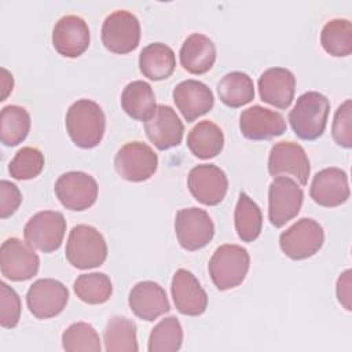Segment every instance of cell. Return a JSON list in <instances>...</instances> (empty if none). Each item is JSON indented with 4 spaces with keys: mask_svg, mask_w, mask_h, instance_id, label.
Wrapping results in <instances>:
<instances>
[{
    "mask_svg": "<svg viewBox=\"0 0 352 352\" xmlns=\"http://www.w3.org/2000/svg\"><path fill=\"white\" fill-rule=\"evenodd\" d=\"M187 146L195 157L209 160L221 153L224 147V133L219 125L204 120L188 132Z\"/></svg>",
    "mask_w": 352,
    "mask_h": 352,
    "instance_id": "obj_27",
    "label": "cell"
},
{
    "mask_svg": "<svg viewBox=\"0 0 352 352\" xmlns=\"http://www.w3.org/2000/svg\"><path fill=\"white\" fill-rule=\"evenodd\" d=\"M239 129L249 140H268L286 132V121L280 113L254 104L241 113Z\"/></svg>",
    "mask_w": 352,
    "mask_h": 352,
    "instance_id": "obj_17",
    "label": "cell"
},
{
    "mask_svg": "<svg viewBox=\"0 0 352 352\" xmlns=\"http://www.w3.org/2000/svg\"><path fill=\"white\" fill-rule=\"evenodd\" d=\"M220 100L232 109L248 104L254 98V85L249 74L243 72H230L217 82Z\"/></svg>",
    "mask_w": 352,
    "mask_h": 352,
    "instance_id": "obj_28",
    "label": "cell"
},
{
    "mask_svg": "<svg viewBox=\"0 0 352 352\" xmlns=\"http://www.w3.org/2000/svg\"><path fill=\"white\" fill-rule=\"evenodd\" d=\"M304 192L301 187L287 176H278L268 188V219L279 228L294 219L302 205Z\"/></svg>",
    "mask_w": 352,
    "mask_h": 352,
    "instance_id": "obj_7",
    "label": "cell"
},
{
    "mask_svg": "<svg viewBox=\"0 0 352 352\" xmlns=\"http://www.w3.org/2000/svg\"><path fill=\"white\" fill-rule=\"evenodd\" d=\"M331 135L334 142L344 147H352V100L346 99L342 104L338 106L334 114Z\"/></svg>",
    "mask_w": 352,
    "mask_h": 352,
    "instance_id": "obj_37",
    "label": "cell"
},
{
    "mask_svg": "<svg viewBox=\"0 0 352 352\" xmlns=\"http://www.w3.org/2000/svg\"><path fill=\"white\" fill-rule=\"evenodd\" d=\"M30 131V116L18 104H8L0 114V140L4 146L14 147L22 143Z\"/></svg>",
    "mask_w": 352,
    "mask_h": 352,
    "instance_id": "obj_30",
    "label": "cell"
},
{
    "mask_svg": "<svg viewBox=\"0 0 352 352\" xmlns=\"http://www.w3.org/2000/svg\"><path fill=\"white\" fill-rule=\"evenodd\" d=\"M176 67V56L173 50L164 43H151L139 54L140 73L153 80L160 81L170 77Z\"/></svg>",
    "mask_w": 352,
    "mask_h": 352,
    "instance_id": "obj_25",
    "label": "cell"
},
{
    "mask_svg": "<svg viewBox=\"0 0 352 352\" xmlns=\"http://www.w3.org/2000/svg\"><path fill=\"white\" fill-rule=\"evenodd\" d=\"M76 296L92 305L106 302L113 294V285L110 278L103 272H89L77 276L73 285Z\"/></svg>",
    "mask_w": 352,
    "mask_h": 352,
    "instance_id": "obj_33",
    "label": "cell"
},
{
    "mask_svg": "<svg viewBox=\"0 0 352 352\" xmlns=\"http://www.w3.org/2000/svg\"><path fill=\"white\" fill-rule=\"evenodd\" d=\"M323 50L333 56H348L352 52V23L349 19L334 18L320 32Z\"/></svg>",
    "mask_w": 352,
    "mask_h": 352,
    "instance_id": "obj_32",
    "label": "cell"
},
{
    "mask_svg": "<svg viewBox=\"0 0 352 352\" xmlns=\"http://www.w3.org/2000/svg\"><path fill=\"white\" fill-rule=\"evenodd\" d=\"M40 267V258L29 242L8 238L0 248L1 275L14 282L32 279Z\"/></svg>",
    "mask_w": 352,
    "mask_h": 352,
    "instance_id": "obj_10",
    "label": "cell"
},
{
    "mask_svg": "<svg viewBox=\"0 0 352 352\" xmlns=\"http://www.w3.org/2000/svg\"><path fill=\"white\" fill-rule=\"evenodd\" d=\"M67 301V287L52 278L37 279L30 285L26 293L28 308L37 319H50L59 315Z\"/></svg>",
    "mask_w": 352,
    "mask_h": 352,
    "instance_id": "obj_13",
    "label": "cell"
},
{
    "mask_svg": "<svg viewBox=\"0 0 352 352\" xmlns=\"http://www.w3.org/2000/svg\"><path fill=\"white\" fill-rule=\"evenodd\" d=\"M309 195L314 202L320 206H340L349 198V184L346 173L336 166L319 170L312 179Z\"/></svg>",
    "mask_w": 352,
    "mask_h": 352,
    "instance_id": "obj_20",
    "label": "cell"
},
{
    "mask_svg": "<svg viewBox=\"0 0 352 352\" xmlns=\"http://www.w3.org/2000/svg\"><path fill=\"white\" fill-rule=\"evenodd\" d=\"M187 186L191 195L208 206L219 205L228 190V179L223 169L213 164H201L194 166L187 177Z\"/></svg>",
    "mask_w": 352,
    "mask_h": 352,
    "instance_id": "obj_14",
    "label": "cell"
},
{
    "mask_svg": "<svg viewBox=\"0 0 352 352\" xmlns=\"http://www.w3.org/2000/svg\"><path fill=\"white\" fill-rule=\"evenodd\" d=\"M172 95L176 107L187 122H192L206 114L214 104L212 89L198 80H184L179 82Z\"/></svg>",
    "mask_w": 352,
    "mask_h": 352,
    "instance_id": "obj_22",
    "label": "cell"
},
{
    "mask_svg": "<svg viewBox=\"0 0 352 352\" xmlns=\"http://www.w3.org/2000/svg\"><path fill=\"white\" fill-rule=\"evenodd\" d=\"M52 45L58 54L66 58L82 55L89 45V28L78 15H63L52 30Z\"/></svg>",
    "mask_w": 352,
    "mask_h": 352,
    "instance_id": "obj_16",
    "label": "cell"
},
{
    "mask_svg": "<svg viewBox=\"0 0 352 352\" xmlns=\"http://www.w3.org/2000/svg\"><path fill=\"white\" fill-rule=\"evenodd\" d=\"M62 346L67 352H100L99 334L87 322L72 323L62 333Z\"/></svg>",
    "mask_w": 352,
    "mask_h": 352,
    "instance_id": "obj_35",
    "label": "cell"
},
{
    "mask_svg": "<svg viewBox=\"0 0 352 352\" xmlns=\"http://www.w3.org/2000/svg\"><path fill=\"white\" fill-rule=\"evenodd\" d=\"M144 131L157 148L168 150L182 143L184 125L170 106L157 104L154 114L144 121Z\"/></svg>",
    "mask_w": 352,
    "mask_h": 352,
    "instance_id": "obj_19",
    "label": "cell"
},
{
    "mask_svg": "<svg viewBox=\"0 0 352 352\" xmlns=\"http://www.w3.org/2000/svg\"><path fill=\"white\" fill-rule=\"evenodd\" d=\"M324 242L322 226L309 217H302L279 236L282 252L292 260H304L320 250Z\"/></svg>",
    "mask_w": 352,
    "mask_h": 352,
    "instance_id": "obj_5",
    "label": "cell"
},
{
    "mask_svg": "<svg viewBox=\"0 0 352 352\" xmlns=\"http://www.w3.org/2000/svg\"><path fill=\"white\" fill-rule=\"evenodd\" d=\"M183 342V329L176 316L161 319L148 337V352H176Z\"/></svg>",
    "mask_w": 352,
    "mask_h": 352,
    "instance_id": "obj_34",
    "label": "cell"
},
{
    "mask_svg": "<svg viewBox=\"0 0 352 352\" xmlns=\"http://www.w3.org/2000/svg\"><path fill=\"white\" fill-rule=\"evenodd\" d=\"M128 304L139 319L147 322L155 320L170 309L165 290L153 280L138 282L129 292Z\"/></svg>",
    "mask_w": 352,
    "mask_h": 352,
    "instance_id": "obj_21",
    "label": "cell"
},
{
    "mask_svg": "<svg viewBox=\"0 0 352 352\" xmlns=\"http://www.w3.org/2000/svg\"><path fill=\"white\" fill-rule=\"evenodd\" d=\"M122 110L138 121H147L155 111V95L151 85L143 80H135L122 89Z\"/></svg>",
    "mask_w": 352,
    "mask_h": 352,
    "instance_id": "obj_26",
    "label": "cell"
},
{
    "mask_svg": "<svg viewBox=\"0 0 352 352\" xmlns=\"http://www.w3.org/2000/svg\"><path fill=\"white\" fill-rule=\"evenodd\" d=\"M177 311L187 316H199L206 311L208 294L192 272L180 268L173 274L170 285Z\"/></svg>",
    "mask_w": 352,
    "mask_h": 352,
    "instance_id": "obj_18",
    "label": "cell"
},
{
    "mask_svg": "<svg viewBox=\"0 0 352 352\" xmlns=\"http://www.w3.org/2000/svg\"><path fill=\"white\" fill-rule=\"evenodd\" d=\"M329 111V99L318 91H308L297 98L289 113V122L300 139L315 140L326 129Z\"/></svg>",
    "mask_w": 352,
    "mask_h": 352,
    "instance_id": "obj_2",
    "label": "cell"
},
{
    "mask_svg": "<svg viewBox=\"0 0 352 352\" xmlns=\"http://www.w3.org/2000/svg\"><path fill=\"white\" fill-rule=\"evenodd\" d=\"M66 131L81 148L96 147L104 135L106 117L102 107L91 99H78L66 113Z\"/></svg>",
    "mask_w": 352,
    "mask_h": 352,
    "instance_id": "obj_1",
    "label": "cell"
},
{
    "mask_svg": "<svg viewBox=\"0 0 352 352\" xmlns=\"http://www.w3.org/2000/svg\"><path fill=\"white\" fill-rule=\"evenodd\" d=\"M22 202V194L16 184L1 180L0 182V217L7 219L16 212Z\"/></svg>",
    "mask_w": 352,
    "mask_h": 352,
    "instance_id": "obj_39",
    "label": "cell"
},
{
    "mask_svg": "<svg viewBox=\"0 0 352 352\" xmlns=\"http://www.w3.org/2000/svg\"><path fill=\"white\" fill-rule=\"evenodd\" d=\"M268 172L271 176L292 175L302 186L308 183L311 166L305 150L294 142H279L271 147L268 155Z\"/></svg>",
    "mask_w": 352,
    "mask_h": 352,
    "instance_id": "obj_15",
    "label": "cell"
},
{
    "mask_svg": "<svg viewBox=\"0 0 352 352\" xmlns=\"http://www.w3.org/2000/svg\"><path fill=\"white\" fill-rule=\"evenodd\" d=\"M261 100L278 109H287L294 98L296 77L286 67H270L258 77Z\"/></svg>",
    "mask_w": 352,
    "mask_h": 352,
    "instance_id": "obj_23",
    "label": "cell"
},
{
    "mask_svg": "<svg viewBox=\"0 0 352 352\" xmlns=\"http://www.w3.org/2000/svg\"><path fill=\"white\" fill-rule=\"evenodd\" d=\"M55 194L59 202L70 210H85L91 208L98 198L96 180L81 170H70L60 175L55 183Z\"/></svg>",
    "mask_w": 352,
    "mask_h": 352,
    "instance_id": "obj_11",
    "label": "cell"
},
{
    "mask_svg": "<svg viewBox=\"0 0 352 352\" xmlns=\"http://www.w3.org/2000/svg\"><path fill=\"white\" fill-rule=\"evenodd\" d=\"M66 232V220L60 212L41 210L33 214L23 228L26 242L33 248L51 253L60 248Z\"/></svg>",
    "mask_w": 352,
    "mask_h": 352,
    "instance_id": "obj_9",
    "label": "cell"
},
{
    "mask_svg": "<svg viewBox=\"0 0 352 352\" xmlns=\"http://www.w3.org/2000/svg\"><path fill=\"white\" fill-rule=\"evenodd\" d=\"M21 319V298L6 282L0 283V324L14 329Z\"/></svg>",
    "mask_w": 352,
    "mask_h": 352,
    "instance_id": "obj_38",
    "label": "cell"
},
{
    "mask_svg": "<svg viewBox=\"0 0 352 352\" xmlns=\"http://www.w3.org/2000/svg\"><path fill=\"white\" fill-rule=\"evenodd\" d=\"M351 270H345L337 279V286H336V293L338 302L346 309L351 311V298H352V279H351Z\"/></svg>",
    "mask_w": 352,
    "mask_h": 352,
    "instance_id": "obj_40",
    "label": "cell"
},
{
    "mask_svg": "<svg viewBox=\"0 0 352 352\" xmlns=\"http://www.w3.org/2000/svg\"><path fill=\"white\" fill-rule=\"evenodd\" d=\"M103 342L107 352L139 351L135 322L125 316H111L103 331Z\"/></svg>",
    "mask_w": 352,
    "mask_h": 352,
    "instance_id": "obj_29",
    "label": "cell"
},
{
    "mask_svg": "<svg viewBox=\"0 0 352 352\" xmlns=\"http://www.w3.org/2000/svg\"><path fill=\"white\" fill-rule=\"evenodd\" d=\"M249 265L250 256L245 248L226 243L219 246L212 254L208 271L213 285L219 290H230L245 280Z\"/></svg>",
    "mask_w": 352,
    "mask_h": 352,
    "instance_id": "obj_3",
    "label": "cell"
},
{
    "mask_svg": "<svg viewBox=\"0 0 352 352\" xmlns=\"http://www.w3.org/2000/svg\"><path fill=\"white\" fill-rule=\"evenodd\" d=\"M100 37L103 45L110 52L128 54L140 41L139 19L126 10H116L104 18Z\"/></svg>",
    "mask_w": 352,
    "mask_h": 352,
    "instance_id": "obj_6",
    "label": "cell"
},
{
    "mask_svg": "<svg viewBox=\"0 0 352 352\" xmlns=\"http://www.w3.org/2000/svg\"><path fill=\"white\" fill-rule=\"evenodd\" d=\"M234 223L238 236L243 242H253L258 238L263 227V214L258 205L246 194L241 192L235 213Z\"/></svg>",
    "mask_w": 352,
    "mask_h": 352,
    "instance_id": "obj_31",
    "label": "cell"
},
{
    "mask_svg": "<svg viewBox=\"0 0 352 352\" xmlns=\"http://www.w3.org/2000/svg\"><path fill=\"white\" fill-rule=\"evenodd\" d=\"M179 58L184 70L191 74H204L216 62L214 43L205 34L192 33L183 41Z\"/></svg>",
    "mask_w": 352,
    "mask_h": 352,
    "instance_id": "obj_24",
    "label": "cell"
},
{
    "mask_svg": "<svg viewBox=\"0 0 352 352\" xmlns=\"http://www.w3.org/2000/svg\"><path fill=\"white\" fill-rule=\"evenodd\" d=\"M44 154L36 147H22L16 151L8 165L11 177L29 180L38 176L44 168Z\"/></svg>",
    "mask_w": 352,
    "mask_h": 352,
    "instance_id": "obj_36",
    "label": "cell"
},
{
    "mask_svg": "<svg viewBox=\"0 0 352 352\" xmlns=\"http://www.w3.org/2000/svg\"><path fill=\"white\" fill-rule=\"evenodd\" d=\"M12 87H14L12 74L6 67H1V99L0 100L7 99V96L12 91Z\"/></svg>",
    "mask_w": 352,
    "mask_h": 352,
    "instance_id": "obj_41",
    "label": "cell"
},
{
    "mask_svg": "<svg viewBox=\"0 0 352 352\" xmlns=\"http://www.w3.org/2000/svg\"><path fill=\"white\" fill-rule=\"evenodd\" d=\"M117 173L128 182H144L158 168V157L154 150L143 142L125 143L114 157Z\"/></svg>",
    "mask_w": 352,
    "mask_h": 352,
    "instance_id": "obj_8",
    "label": "cell"
},
{
    "mask_svg": "<svg viewBox=\"0 0 352 352\" xmlns=\"http://www.w3.org/2000/svg\"><path fill=\"white\" fill-rule=\"evenodd\" d=\"M175 232L180 246L194 252L205 248L214 235V224L210 216L199 208H184L176 213Z\"/></svg>",
    "mask_w": 352,
    "mask_h": 352,
    "instance_id": "obj_12",
    "label": "cell"
},
{
    "mask_svg": "<svg viewBox=\"0 0 352 352\" xmlns=\"http://www.w3.org/2000/svg\"><path fill=\"white\" fill-rule=\"evenodd\" d=\"M65 254L67 261L78 270L96 268L107 257V245L95 227L77 224L69 234Z\"/></svg>",
    "mask_w": 352,
    "mask_h": 352,
    "instance_id": "obj_4",
    "label": "cell"
}]
</instances>
